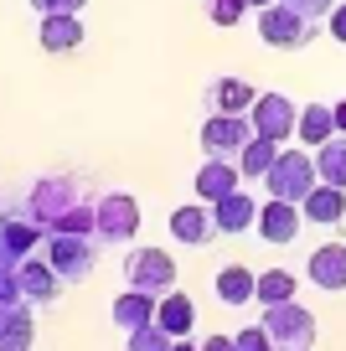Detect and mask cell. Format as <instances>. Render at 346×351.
Instances as JSON below:
<instances>
[{
    "instance_id": "1",
    "label": "cell",
    "mask_w": 346,
    "mask_h": 351,
    "mask_svg": "<svg viewBox=\"0 0 346 351\" xmlns=\"http://www.w3.org/2000/svg\"><path fill=\"white\" fill-rule=\"evenodd\" d=\"M259 326L269 330L274 351H310L315 346V315L300 300H279V305H264Z\"/></svg>"
},
{
    "instance_id": "2",
    "label": "cell",
    "mask_w": 346,
    "mask_h": 351,
    "mask_svg": "<svg viewBox=\"0 0 346 351\" xmlns=\"http://www.w3.org/2000/svg\"><path fill=\"white\" fill-rule=\"evenodd\" d=\"M315 32H321V26H315L305 11L284 5V0H274V5H264V11H259V36H264V47H279V52H305V47L315 42Z\"/></svg>"
},
{
    "instance_id": "3",
    "label": "cell",
    "mask_w": 346,
    "mask_h": 351,
    "mask_svg": "<svg viewBox=\"0 0 346 351\" xmlns=\"http://www.w3.org/2000/svg\"><path fill=\"white\" fill-rule=\"evenodd\" d=\"M47 258L67 285H83L98 269V238L93 232H47Z\"/></svg>"
},
{
    "instance_id": "4",
    "label": "cell",
    "mask_w": 346,
    "mask_h": 351,
    "mask_svg": "<svg viewBox=\"0 0 346 351\" xmlns=\"http://www.w3.org/2000/svg\"><path fill=\"white\" fill-rule=\"evenodd\" d=\"M315 186H321V171H315V155H305V150H279L274 171L264 176V191L284 197V202H305Z\"/></svg>"
},
{
    "instance_id": "5",
    "label": "cell",
    "mask_w": 346,
    "mask_h": 351,
    "mask_svg": "<svg viewBox=\"0 0 346 351\" xmlns=\"http://www.w3.org/2000/svg\"><path fill=\"white\" fill-rule=\"evenodd\" d=\"M93 232L98 243H130L140 232V202L130 191H104L93 202Z\"/></svg>"
},
{
    "instance_id": "6",
    "label": "cell",
    "mask_w": 346,
    "mask_h": 351,
    "mask_svg": "<svg viewBox=\"0 0 346 351\" xmlns=\"http://www.w3.org/2000/svg\"><path fill=\"white\" fill-rule=\"evenodd\" d=\"M78 186H83L78 176H42V181L32 186V197H26V207H32V217L42 222V228H52V222L67 217L78 202H88Z\"/></svg>"
},
{
    "instance_id": "7",
    "label": "cell",
    "mask_w": 346,
    "mask_h": 351,
    "mask_svg": "<svg viewBox=\"0 0 346 351\" xmlns=\"http://www.w3.org/2000/svg\"><path fill=\"white\" fill-rule=\"evenodd\" d=\"M124 279H130V289H145V295L161 300L165 289H176V263L165 248H130L124 253Z\"/></svg>"
},
{
    "instance_id": "8",
    "label": "cell",
    "mask_w": 346,
    "mask_h": 351,
    "mask_svg": "<svg viewBox=\"0 0 346 351\" xmlns=\"http://www.w3.org/2000/svg\"><path fill=\"white\" fill-rule=\"evenodd\" d=\"M249 119H253V134H264V140H274V145L295 140V130H300V109H295L284 93H259Z\"/></svg>"
},
{
    "instance_id": "9",
    "label": "cell",
    "mask_w": 346,
    "mask_h": 351,
    "mask_svg": "<svg viewBox=\"0 0 346 351\" xmlns=\"http://www.w3.org/2000/svg\"><path fill=\"white\" fill-rule=\"evenodd\" d=\"M253 140V119L249 114H207L202 124V150L222 155V160H238V150Z\"/></svg>"
},
{
    "instance_id": "10",
    "label": "cell",
    "mask_w": 346,
    "mask_h": 351,
    "mask_svg": "<svg viewBox=\"0 0 346 351\" xmlns=\"http://www.w3.org/2000/svg\"><path fill=\"white\" fill-rule=\"evenodd\" d=\"M300 222H305V212H300V202H284V197H269L259 207V238L264 243H295L300 238Z\"/></svg>"
},
{
    "instance_id": "11",
    "label": "cell",
    "mask_w": 346,
    "mask_h": 351,
    "mask_svg": "<svg viewBox=\"0 0 346 351\" xmlns=\"http://www.w3.org/2000/svg\"><path fill=\"white\" fill-rule=\"evenodd\" d=\"M16 279H21V295H26V305H52V300L62 295V285H67V279L52 269V258H21Z\"/></svg>"
},
{
    "instance_id": "12",
    "label": "cell",
    "mask_w": 346,
    "mask_h": 351,
    "mask_svg": "<svg viewBox=\"0 0 346 351\" xmlns=\"http://www.w3.org/2000/svg\"><path fill=\"white\" fill-rule=\"evenodd\" d=\"M305 279H310L315 289H325V295L346 289V243H325V248H315L310 258H305Z\"/></svg>"
},
{
    "instance_id": "13",
    "label": "cell",
    "mask_w": 346,
    "mask_h": 351,
    "mask_svg": "<svg viewBox=\"0 0 346 351\" xmlns=\"http://www.w3.org/2000/svg\"><path fill=\"white\" fill-rule=\"evenodd\" d=\"M259 207L264 202H253V191H227V197L212 202V222L217 232H249L259 222Z\"/></svg>"
},
{
    "instance_id": "14",
    "label": "cell",
    "mask_w": 346,
    "mask_h": 351,
    "mask_svg": "<svg viewBox=\"0 0 346 351\" xmlns=\"http://www.w3.org/2000/svg\"><path fill=\"white\" fill-rule=\"evenodd\" d=\"M253 99H259V93H253L243 77H212V83H207V93H202L207 114H249Z\"/></svg>"
},
{
    "instance_id": "15",
    "label": "cell",
    "mask_w": 346,
    "mask_h": 351,
    "mask_svg": "<svg viewBox=\"0 0 346 351\" xmlns=\"http://www.w3.org/2000/svg\"><path fill=\"white\" fill-rule=\"evenodd\" d=\"M238 181H243V171H238V160H222V155H207V165L196 171V197L212 207L217 197H227V191H238Z\"/></svg>"
},
{
    "instance_id": "16",
    "label": "cell",
    "mask_w": 346,
    "mask_h": 351,
    "mask_svg": "<svg viewBox=\"0 0 346 351\" xmlns=\"http://www.w3.org/2000/svg\"><path fill=\"white\" fill-rule=\"evenodd\" d=\"M171 238L186 243V248H202V243H212V238H217L212 212H207L202 202H192V207H176V212H171Z\"/></svg>"
},
{
    "instance_id": "17",
    "label": "cell",
    "mask_w": 346,
    "mask_h": 351,
    "mask_svg": "<svg viewBox=\"0 0 346 351\" xmlns=\"http://www.w3.org/2000/svg\"><path fill=\"white\" fill-rule=\"evenodd\" d=\"M300 212H305V222H315V228H336V222L346 217V191L331 186V181H321V186L300 202Z\"/></svg>"
},
{
    "instance_id": "18",
    "label": "cell",
    "mask_w": 346,
    "mask_h": 351,
    "mask_svg": "<svg viewBox=\"0 0 346 351\" xmlns=\"http://www.w3.org/2000/svg\"><path fill=\"white\" fill-rule=\"evenodd\" d=\"M36 320L32 305H0V351H32Z\"/></svg>"
},
{
    "instance_id": "19",
    "label": "cell",
    "mask_w": 346,
    "mask_h": 351,
    "mask_svg": "<svg viewBox=\"0 0 346 351\" xmlns=\"http://www.w3.org/2000/svg\"><path fill=\"white\" fill-rule=\"evenodd\" d=\"M42 47L47 52H73V47H83V21H78V11L42 16Z\"/></svg>"
},
{
    "instance_id": "20",
    "label": "cell",
    "mask_w": 346,
    "mask_h": 351,
    "mask_svg": "<svg viewBox=\"0 0 346 351\" xmlns=\"http://www.w3.org/2000/svg\"><path fill=\"white\" fill-rule=\"evenodd\" d=\"M192 320H196L192 295H181V289H165V295L155 300V326H161L165 336H186V330H192Z\"/></svg>"
},
{
    "instance_id": "21",
    "label": "cell",
    "mask_w": 346,
    "mask_h": 351,
    "mask_svg": "<svg viewBox=\"0 0 346 351\" xmlns=\"http://www.w3.org/2000/svg\"><path fill=\"white\" fill-rule=\"evenodd\" d=\"M253 295H259V274H253V269L227 263L222 274H217V300H222V305H249Z\"/></svg>"
},
{
    "instance_id": "22",
    "label": "cell",
    "mask_w": 346,
    "mask_h": 351,
    "mask_svg": "<svg viewBox=\"0 0 346 351\" xmlns=\"http://www.w3.org/2000/svg\"><path fill=\"white\" fill-rule=\"evenodd\" d=\"M274 160H279V145L264 140V134H253V140L238 150V171H243V181H259V186H264V176L274 171Z\"/></svg>"
},
{
    "instance_id": "23",
    "label": "cell",
    "mask_w": 346,
    "mask_h": 351,
    "mask_svg": "<svg viewBox=\"0 0 346 351\" xmlns=\"http://www.w3.org/2000/svg\"><path fill=\"white\" fill-rule=\"evenodd\" d=\"M155 320V295H145V289H124L119 300H114V326L119 330H140Z\"/></svg>"
},
{
    "instance_id": "24",
    "label": "cell",
    "mask_w": 346,
    "mask_h": 351,
    "mask_svg": "<svg viewBox=\"0 0 346 351\" xmlns=\"http://www.w3.org/2000/svg\"><path fill=\"white\" fill-rule=\"evenodd\" d=\"M315 171H321V181L346 191V134H331L325 145H315Z\"/></svg>"
},
{
    "instance_id": "25",
    "label": "cell",
    "mask_w": 346,
    "mask_h": 351,
    "mask_svg": "<svg viewBox=\"0 0 346 351\" xmlns=\"http://www.w3.org/2000/svg\"><path fill=\"white\" fill-rule=\"evenodd\" d=\"M295 134H300L305 145H325L336 134V109H331V104H305V109H300V130H295Z\"/></svg>"
},
{
    "instance_id": "26",
    "label": "cell",
    "mask_w": 346,
    "mask_h": 351,
    "mask_svg": "<svg viewBox=\"0 0 346 351\" xmlns=\"http://www.w3.org/2000/svg\"><path fill=\"white\" fill-rule=\"evenodd\" d=\"M259 305H279V300H295V274L290 269H264L259 274Z\"/></svg>"
},
{
    "instance_id": "27",
    "label": "cell",
    "mask_w": 346,
    "mask_h": 351,
    "mask_svg": "<svg viewBox=\"0 0 346 351\" xmlns=\"http://www.w3.org/2000/svg\"><path fill=\"white\" fill-rule=\"evenodd\" d=\"M176 346V336H165L161 326H140V330H124V351H171Z\"/></svg>"
},
{
    "instance_id": "28",
    "label": "cell",
    "mask_w": 346,
    "mask_h": 351,
    "mask_svg": "<svg viewBox=\"0 0 346 351\" xmlns=\"http://www.w3.org/2000/svg\"><path fill=\"white\" fill-rule=\"evenodd\" d=\"M47 232H93V202H78V207L67 212V217H57ZM93 238H98V232H93Z\"/></svg>"
},
{
    "instance_id": "29",
    "label": "cell",
    "mask_w": 346,
    "mask_h": 351,
    "mask_svg": "<svg viewBox=\"0 0 346 351\" xmlns=\"http://www.w3.org/2000/svg\"><path fill=\"white\" fill-rule=\"evenodd\" d=\"M207 16H212V26H238L243 11H249V0H202Z\"/></svg>"
},
{
    "instance_id": "30",
    "label": "cell",
    "mask_w": 346,
    "mask_h": 351,
    "mask_svg": "<svg viewBox=\"0 0 346 351\" xmlns=\"http://www.w3.org/2000/svg\"><path fill=\"white\" fill-rule=\"evenodd\" d=\"M233 351H274V341H269L264 326H243L238 336H233Z\"/></svg>"
},
{
    "instance_id": "31",
    "label": "cell",
    "mask_w": 346,
    "mask_h": 351,
    "mask_svg": "<svg viewBox=\"0 0 346 351\" xmlns=\"http://www.w3.org/2000/svg\"><path fill=\"white\" fill-rule=\"evenodd\" d=\"M284 5H295V11H305L310 21H325V16L336 11V0H284Z\"/></svg>"
},
{
    "instance_id": "32",
    "label": "cell",
    "mask_w": 346,
    "mask_h": 351,
    "mask_svg": "<svg viewBox=\"0 0 346 351\" xmlns=\"http://www.w3.org/2000/svg\"><path fill=\"white\" fill-rule=\"evenodd\" d=\"M0 305H26L21 279H16V274H0Z\"/></svg>"
},
{
    "instance_id": "33",
    "label": "cell",
    "mask_w": 346,
    "mask_h": 351,
    "mask_svg": "<svg viewBox=\"0 0 346 351\" xmlns=\"http://www.w3.org/2000/svg\"><path fill=\"white\" fill-rule=\"evenodd\" d=\"M32 5H36L42 16H52V11H83L88 0H32Z\"/></svg>"
},
{
    "instance_id": "34",
    "label": "cell",
    "mask_w": 346,
    "mask_h": 351,
    "mask_svg": "<svg viewBox=\"0 0 346 351\" xmlns=\"http://www.w3.org/2000/svg\"><path fill=\"white\" fill-rule=\"evenodd\" d=\"M325 26H331V36H336V42H346V0H336V11L325 16Z\"/></svg>"
},
{
    "instance_id": "35",
    "label": "cell",
    "mask_w": 346,
    "mask_h": 351,
    "mask_svg": "<svg viewBox=\"0 0 346 351\" xmlns=\"http://www.w3.org/2000/svg\"><path fill=\"white\" fill-rule=\"evenodd\" d=\"M202 351H233V336H207Z\"/></svg>"
},
{
    "instance_id": "36",
    "label": "cell",
    "mask_w": 346,
    "mask_h": 351,
    "mask_svg": "<svg viewBox=\"0 0 346 351\" xmlns=\"http://www.w3.org/2000/svg\"><path fill=\"white\" fill-rule=\"evenodd\" d=\"M331 109H336V134H346V99H341V104H331Z\"/></svg>"
},
{
    "instance_id": "37",
    "label": "cell",
    "mask_w": 346,
    "mask_h": 351,
    "mask_svg": "<svg viewBox=\"0 0 346 351\" xmlns=\"http://www.w3.org/2000/svg\"><path fill=\"white\" fill-rule=\"evenodd\" d=\"M171 351H202V346H192L186 336H176V346H171Z\"/></svg>"
},
{
    "instance_id": "38",
    "label": "cell",
    "mask_w": 346,
    "mask_h": 351,
    "mask_svg": "<svg viewBox=\"0 0 346 351\" xmlns=\"http://www.w3.org/2000/svg\"><path fill=\"white\" fill-rule=\"evenodd\" d=\"M249 5H253V11H264V5H274V0H249Z\"/></svg>"
}]
</instances>
